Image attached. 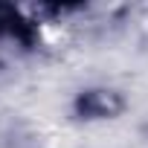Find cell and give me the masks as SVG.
I'll use <instances>...</instances> for the list:
<instances>
[{"label": "cell", "instance_id": "cell-1", "mask_svg": "<svg viewBox=\"0 0 148 148\" xmlns=\"http://www.w3.org/2000/svg\"><path fill=\"white\" fill-rule=\"evenodd\" d=\"M79 108L84 113H110L116 105H110V96H105V93H87L79 102Z\"/></svg>", "mask_w": 148, "mask_h": 148}]
</instances>
